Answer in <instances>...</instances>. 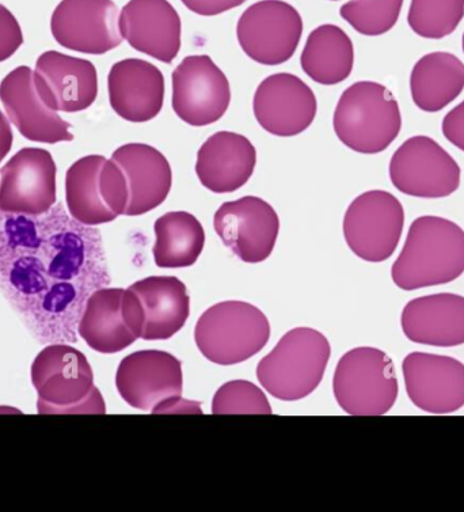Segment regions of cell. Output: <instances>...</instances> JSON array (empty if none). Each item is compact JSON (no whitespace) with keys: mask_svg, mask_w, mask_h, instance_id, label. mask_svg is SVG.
I'll return each instance as SVG.
<instances>
[{"mask_svg":"<svg viewBox=\"0 0 464 512\" xmlns=\"http://www.w3.org/2000/svg\"><path fill=\"white\" fill-rule=\"evenodd\" d=\"M100 231L62 203L40 215L0 211V291L41 344H75L87 299L108 287Z\"/></svg>","mask_w":464,"mask_h":512,"instance_id":"cell-1","label":"cell"},{"mask_svg":"<svg viewBox=\"0 0 464 512\" xmlns=\"http://www.w3.org/2000/svg\"><path fill=\"white\" fill-rule=\"evenodd\" d=\"M464 273V230L450 219L425 215L410 225L391 278L403 291L455 282Z\"/></svg>","mask_w":464,"mask_h":512,"instance_id":"cell-2","label":"cell"},{"mask_svg":"<svg viewBox=\"0 0 464 512\" xmlns=\"http://www.w3.org/2000/svg\"><path fill=\"white\" fill-rule=\"evenodd\" d=\"M30 375L40 415H105L89 360L70 344H48L34 359Z\"/></svg>","mask_w":464,"mask_h":512,"instance_id":"cell-3","label":"cell"},{"mask_svg":"<svg viewBox=\"0 0 464 512\" xmlns=\"http://www.w3.org/2000/svg\"><path fill=\"white\" fill-rule=\"evenodd\" d=\"M334 132L348 149L379 154L402 130L398 101L378 82H356L342 93L333 117Z\"/></svg>","mask_w":464,"mask_h":512,"instance_id":"cell-4","label":"cell"},{"mask_svg":"<svg viewBox=\"0 0 464 512\" xmlns=\"http://www.w3.org/2000/svg\"><path fill=\"white\" fill-rule=\"evenodd\" d=\"M330 355L332 347L321 332L292 329L258 363V381L266 392L281 401L302 400L322 382Z\"/></svg>","mask_w":464,"mask_h":512,"instance_id":"cell-5","label":"cell"},{"mask_svg":"<svg viewBox=\"0 0 464 512\" xmlns=\"http://www.w3.org/2000/svg\"><path fill=\"white\" fill-rule=\"evenodd\" d=\"M270 324L257 306L226 301L209 307L197 321L195 340L212 363L231 366L253 358L268 344Z\"/></svg>","mask_w":464,"mask_h":512,"instance_id":"cell-6","label":"cell"},{"mask_svg":"<svg viewBox=\"0 0 464 512\" xmlns=\"http://www.w3.org/2000/svg\"><path fill=\"white\" fill-rule=\"evenodd\" d=\"M333 392L338 405L348 415H386L393 409L399 393L393 359L372 347L346 352L334 373Z\"/></svg>","mask_w":464,"mask_h":512,"instance_id":"cell-7","label":"cell"},{"mask_svg":"<svg viewBox=\"0 0 464 512\" xmlns=\"http://www.w3.org/2000/svg\"><path fill=\"white\" fill-rule=\"evenodd\" d=\"M129 192L123 170L104 155H87L66 174V203L72 218L86 226L116 221L127 211Z\"/></svg>","mask_w":464,"mask_h":512,"instance_id":"cell-8","label":"cell"},{"mask_svg":"<svg viewBox=\"0 0 464 512\" xmlns=\"http://www.w3.org/2000/svg\"><path fill=\"white\" fill-rule=\"evenodd\" d=\"M405 227L401 201L386 191L357 196L345 212L344 237L349 249L367 263L393 256Z\"/></svg>","mask_w":464,"mask_h":512,"instance_id":"cell-9","label":"cell"},{"mask_svg":"<svg viewBox=\"0 0 464 512\" xmlns=\"http://www.w3.org/2000/svg\"><path fill=\"white\" fill-rule=\"evenodd\" d=\"M144 310L135 292L104 287L87 299L78 335L91 350L117 354L142 339Z\"/></svg>","mask_w":464,"mask_h":512,"instance_id":"cell-10","label":"cell"},{"mask_svg":"<svg viewBox=\"0 0 464 512\" xmlns=\"http://www.w3.org/2000/svg\"><path fill=\"white\" fill-rule=\"evenodd\" d=\"M390 180L403 195L443 199L460 187L458 162L429 136L402 143L390 161Z\"/></svg>","mask_w":464,"mask_h":512,"instance_id":"cell-11","label":"cell"},{"mask_svg":"<svg viewBox=\"0 0 464 512\" xmlns=\"http://www.w3.org/2000/svg\"><path fill=\"white\" fill-rule=\"evenodd\" d=\"M303 34L302 15L284 0H260L239 18L243 52L264 66H280L295 55Z\"/></svg>","mask_w":464,"mask_h":512,"instance_id":"cell-12","label":"cell"},{"mask_svg":"<svg viewBox=\"0 0 464 512\" xmlns=\"http://www.w3.org/2000/svg\"><path fill=\"white\" fill-rule=\"evenodd\" d=\"M171 79V105L186 124L205 127L226 115L231 102L230 82L209 56H186Z\"/></svg>","mask_w":464,"mask_h":512,"instance_id":"cell-13","label":"cell"},{"mask_svg":"<svg viewBox=\"0 0 464 512\" xmlns=\"http://www.w3.org/2000/svg\"><path fill=\"white\" fill-rule=\"evenodd\" d=\"M53 39L86 55H104L123 43L113 0H62L51 18Z\"/></svg>","mask_w":464,"mask_h":512,"instance_id":"cell-14","label":"cell"},{"mask_svg":"<svg viewBox=\"0 0 464 512\" xmlns=\"http://www.w3.org/2000/svg\"><path fill=\"white\" fill-rule=\"evenodd\" d=\"M214 227L223 244L243 263L268 259L279 237L280 219L275 208L257 196H245L222 204Z\"/></svg>","mask_w":464,"mask_h":512,"instance_id":"cell-15","label":"cell"},{"mask_svg":"<svg viewBox=\"0 0 464 512\" xmlns=\"http://www.w3.org/2000/svg\"><path fill=\"white\" fill-rule=\"evenodd\" d=\"M56 163L49 151L26 147L0 169V211L40 215L56 204Z\"/></svg>","mask_w":464,"mask_h":512,"instance_id":"cell-16","label":"cell"},{"mask_svg":"<svg viewBox=\"0 0 464 512\" xmlns=\"http://www.w3.org/2000/svg\"><path fill=\"white\" fill-rule=\"evenodd\" d=\"M406 393L414 407L450 415L464 407V364L451 356L412 352L403 359Z\"/></svg>","mask_w":464,"mask_h":512,"instance_id":"cell-17","label":"cell"},{"mask_svg":"<svg viewBox=\"0 0 464 512\" xmlns=\"http://www.w3.org/2000/svg\"><path fill=\"white\" fill-rule=\"evenodd\" d=\"M116 388L129 407L152 412L162 402L182 396L181 360L157 350L128 355L117 369Z\"/></svg>","mask_w":464,"mask_h":512,"instance_id":"cell-18","label":"cell"},{"mask_svg":"<svg viewBox=\"0 0 464 512\" xmlns=\"http://www.w3.org/2000/svg\"><path fill=\"white\" fill-rule=\"evenodd\" d=\"M254 116L269 134L289 138L306 131L317 116L314 91L294 74L280 72L260 83L253 100Z\"/></svg>","mask_w":464,"mask_h":512,"instance_id":"cell-19","label":"cell"},{"mask_svg":"<svg viewBox=\"0 0 464 512\" xmlns=\"http://www.w3.org/2000/svg\"><path fill=\"white\" fill-rule=\"evenodd\" d=\"M0 101L19 134L37 143L71 142V124L41 100L34 83V70L15 68L0 83Z\"/></svg>","mask_w":464,"mask_h":512,"instance_id":"cell-20","label":"cell"},{"mask_svg":"<svg viewBox=\"0 0 464 512\" xmlns=\"http://www.w3.org/2000/svg\"><path fill=\"white\" fill-rule=\"evenodd\" d=\"M34 83L52 111H86L97 100L98 74L94 64L62 52H44L34 68Z\"/></svg>","mask_w":464,"mask_h":512,"instance_id":"cell-21","label":"cell"},{"mask_svg":"<svg viewBox=\"0 0 464 512\" xmlns=\"http://www.w3.org/2000/svg\"><path fill=\"white\" fill-rule=\"evenodd\" d=\"M120 32L135 51L162 63H173L181 49V17L169 0H129Z\"/></svg>","mask_w":464,"mask_h":512,"instance_id":"cell-22","label":"cell"},{"mask_svg":"<svg viewBox=\"0 0 464 512\" xmlns=\"http://www.w3.org/2000/svg\"><path fill=\"white\" fill-rule=\"evenodd\" d=\"M110 106L121 119L147 123L161 113L165 78L157 66L142 59L113 64L108 77Z\"/></svg>","mask_w":464,"mask_h":512,"instance_id":"cell-23","label":"cell"},{"mask_svg":"<svg viewBox=\"0 0 464 512\" xmlns=\"http://www.w3.org/2000/svg\"><path fill=\"white\" fill-rule=\"evenodd\" d=\"M123 170L129 201L125 216L147 214L165 203L173 185V172L165 155L144 143H128L112 154Z\"/></svg>","mask_w":464,"mask_h":512,"instance_id":"cell-24","label":"cell"},{"mask_svg":"<svg viewBox=\"0 0 464 512\" xmlns=\"http://www.w3.org/2000/svg\"><path fill=\"white\" fill-rule=\"evenodd\" d=\"M401 326L412 343L459 347L464 344V297L441 292L412 299L403 307Z\"/></svg>","mask_w":464,"mask_h":512,"instance_id":"cell-25","label":"cell"},{"mask_svg":"<svg viewBox=\"0 0 464 512\" xmlns=\"http://www.w3.org/2000/svg\"><path fill=\"white\" fill-rule=\"evenodd\" d=\"M257 151L246 136L216 132L197 153L196 173L203 187L214 193L241 189L256 169Z\"/></svg>","mask_w":464,"mask_h":512,"instance_id":"cell-26","label":"cell"},{"mask_svg":"<svg viewBox=\"0 0 464 512\" xmlns=\"http://www.w3.org/2000/svg\"><path fill=\"white\" fill-rule=\"evenodd\" d=\"M144 310L142 339H171L180 332L190 314L188 288L174 276H150L131 284Z\"/></svg>","mask_w":464,"mask_h":512,"instance_id":"cell-27","label":"cell"},{"mask_svg":"<svg viewBox=\"0 0 464 512\" xmlns=\"http://www.w3.org/2000/svg\"><path fill=\"white\" fill-rule=\"evenodd\" d=\"M464 90V63L450 52L422 56L410 75L414 104L427 113L443 111Z\"/></svg>","mask_w":464,"mask_h":512,"instance_id":"cell-28","label":"cell"},{"mask_svg":"<svg viewBox=\"0 0 464 512\" xmlns=\"http://www.w3.org/2000/svg\"><path fill=\"white\" fill-rule=\"evenodd\" d=\"M303 71L319 85L334 86L352 74L355 48L340 26H318L308 36L300 58Z\"/></svg>","mask_w":464,"mask_h":512,"instance_id":"cell-29","label":"cell"},{"mask_svg":"<svg viewBox=\"0 0 464 512\" xmlns=\"http://www.w3.org/2000/svg\"><path fill=\"white\" fill-rule=\"evenodd\" d=\"M154 259L159 268L192 267L205 245V231L195 215L167 212L155 222Z\"/></svg>","mask_w":464,"mask_h":512,"instance_id":"cell-30","label":"cell"},{"mask_svg":"<svg viewBox=\"0 0 464 512\" xmlns=\"http://www.w3.org/2000/svg\"><path fill=\"white\" fill-rule=\"evenodd\" d=\"M464 17V0H412L408 24L422 39L450 36Z\"/></svg>","mask_w":464,"mask_h":512,"instance_id":"cell-31","label":"cell"},{"mask_svg":"<svg viewBox=\"0 0 464 512\" xmlns=\"http://www.w3.org/2000/svg\"><path fill=\"white\" fill-rule=\"evenodd\" d=\"M403 0H349L340 15L363 36H382L397 24Z\"/></svg>","mask_w":464,"mask_h":512,"instance_id":"cell-32","label":"cell"},{"mask_svg":"<svg viewBox=\"0 0 464 512\" xmlns=\"http://www.w3.org/2000/svg\"><path fill=\"white\" fill-rule=\"evenodd\" d=\"M214 415H272L265 393L249 381H231L212 400Z\"/></svg>","mask_w":464,"mask_h":512,"instance_id":"cell-33","label":"cell"},{"mask_svg":"<svg viewBox=\"0 0 464 512\" xmlns=\"http://www.w3.org/2000/svg\"><path fill=\"white\" fill-rule=\"evenodd\" d=\"M24 44L21 25L6 6L0 5V63L6 62Z\"/></svg>","mask_w":464,"mask_h":512,"instance_id":"cell-34","label":"cell"},{"mask_svg":"<svg viewBox=\"0 0 464 512\" xmlns=\"http://www.w3.org/2000/svg\"><path fill=\"white\" fill-rule=\"evenodd\" d=\"M441 130L448 142L464 153V101L447 113Z\"/></svg>","mask_w":464,"mask_h":512,"instance_id":"cell-35","label":"cell"},{"mask_svg":"<svg viewBox=\"0 0 464 512\" xmlns=\"http://www.w3.org/2000/svg\"><path fill=\"white\" fill-rule=\"evenodd\" d=\"M181 2L192 13L203 15V17H215V15L237 9L246 0H181Z\"/></svg>","mask_w":464,"mask_h":512,"instance_id":"cell-36","label":"cell"},{"mask_svg":"<svg viewBox=\"0 0 464 512\" xmlns=\"http://www.w3.org/2000/svg\"><path fill=\"white\" fill-rule=\"evenodd\" d=\"M152 413H203L199 402L184 400L182 397L170 398L159 404Z\"/></svg>","mask_w":464,"mask_h":512,"instance_id":"cell-37","label":"cell"},{"mask_svg":"<svg viewBox=\"0 0 464 512\" xmlns=\"http://www.w3.org/2000/svg\"><path fill=\"white\" fill-rule=\"evenodd\" d=\"M13 130H11V121L9 117L0 111V163L9 155L13 147Z\"/></svg>","mask_w":464,"mask_h":512,"instance_id":"cell-38","label":"cell"},{"mask_svg":"<svg viewBox=\"0 0 464 512\" xmlns=\"http://www.w3.org/2000/svg\"><path fill=\"white\" fill-rule=\"evenodd\" d=\"M462 44H463V52H464V33H463Z\"/></svg>","mask_w":464,"mask_h":512,"instance_id":"cell-39","label":"cell"},{"mask_svg":"<svg viewBox=\"0 0 464 512\" xmlns=\"http://www.w3.org/2000/svg\"><path fill=\"white\" fill-rule=\"evenodd\" d=\"M332 2H338V0H332Z\"/></svg>","mask_w":464,"mask_h":512,"instance_id":"cell-40","label":"cell"}]
</instances>
